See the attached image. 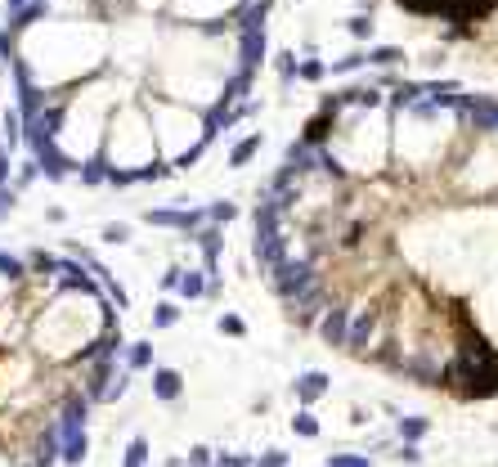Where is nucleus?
I'll return each instance as SVG.
<instances>
[{
    "mask_svg": "<svg viewBox=\"0 0 498 467\" xmlns=\"http://www.w3.org/2000/svg\"><path fill=\"white\" fill-rule=\"evenodd\" d=\"M319 279H323V274H319V265H314L310 256H296V261L287 256V261L279 265V270H270V288L279 292L283 301H296L301 292H310Z\"/></svg>",
    "mask_w": 498,
    "mask_h": 467,
    "instance_id": "obj_1",
    "label": "nucleus"
},
{
    "mask_svg": "<svg viewBox=\"0 0 498 467\" xmlns=\"http://www.w3.org/2000/svg\"><path fill=\"white\" fill-rule=\"evenodd\" d=\"M144 225L153 230H180L194 238L207 225V207H157V212H144Z\"/></svg>",
    "mask_w": 498,
    "mask_h": 467,
    "instance_id": "obj_2",
    "label": "nucleus"
},
{
    "mask_svg": "<svg viewBox=\"0 0 498 467\" xmlns=\"http://www.w3.org/2000/svg\"><path fill=\"white\" fill-rule=\"evenodd\" d=\"M458 112H463V117L472 121V130H481V135L498 130V99L494 94H463Z\"/></svg>",
    "mask_w": 498,
    "mask_h": 467,
    "instance_id": "obj_3",
    "label": "nucleus"
},
{
    "mask_svg": "<svg viewBox=\"0 0 498 467\" xmlns=\"http://www.w3.org/2000/svg\"><path fill=\"white\" fill-rule=\"evenodd\" d=\"M350 301H328V310L319 314V337L328 341V346H346L350 337Z\"/></svg>",
    "mask_w": 498,
    "mask_h": 467,
    "instance_id": "obj_4",
    "label": "nucleus"
},
{
    "mask_svg": "<svg viewBox=\"0 0 498 467\" xmlns=\"http://www.w3.org/2000/svg\"><path fill=\"white\" fill-rule=\"evenodd\" d=\"M252 256H256V265H261L265 274L279 270V265L287 261V230L283 234H256L252 238Z\"/></svg>",
    "mask_w": 498,
    "mask_h": 467,
    "instance_id": "obj_5",
    "label": "nucleus"
},
{
    "mask_svg": "<svg viewBox=\"0 0 498 467\" xmlns=\"http://www.w3.org/2000/svg\"><path fill=\"white\" fill-rule=\"evenodd\" d=\"M328 391H332V377L319 373V368H305V373H296V382H292V396H296L301 409H310L314 400H323Z\"/></svg>",
    "mask_w": 498,
    "mask_h": 467,
    "instance_id": "obj_6",
    "label": "nucleus"
},
{
    "mask_svg": "<svg viewBox=\"0 0 498 467\" xmlns=\"http://www.w3.org/2000/svg\"><path fill=\"white\" fill-rule=\"evenodd\" d=\"M377 323H381L377 310L350 314V337H346V350H350V355H368V341H372V332H377Z\"/></svg>",
    "mask_w": 498,
    "mask_h": 467,
    "instance_id": "obj_7",
    "label": "nucleus"
},
{
    "mask_svg": "<svg viewBox=\"0 0 498 467\" xmlns=\"http://www.w3.org/2000/svg\"><path fill=\"white\" fill-rule=\"evenodd\" d=\"M337 112H341V108H319V112H314V117L305 121V130H301V139H305V144L328 148L332 130H337Z\"/></svg>",
    "mask_w": 498,
    "mask_h": 467,
    "instance_id": "obj_8",
    "label": "nucleus"
},
{
    "mask_svg": "<svg viewBox=\"0 0 498 467\" xmlns=\"http://www.w3.org/2000/svg\"><path fill=\"white\" fill-rule=\"evenodd\" d=\"M194 243L203 247V261H207V274H212V288H216V279H220V247H225V234H220V225H203V230L194 234Z\"/></svg>",
    "mask_w": 498,
    "mask_h": 467,
    "instance_id": "obj_9",
    "label": "nucleus"
},
{
    "mask_svg": "<svg viewBox=\"0 0 498 467\" xmlns=\"http://www.w3.org/2000/svg\"><path fill=\"white\" fill-rule=\"evenodd\" d=\"M265 63V27H252V32H238V68H261Z\"/></svg>",
    "mask_w": 498,
    "mask_h": 467,
    "instance_id": "obj_10",
    "label": "nucleus"
},
{
    "mask_svg": "<svg viewBox=\"0 0 498 467\" xmlns=\"http://www.w3.org/2000/svg\"><path fill=\"white\" fill-rule=\"evenodd\" d=\"M59 459H63V432H59V423H50L36 436V467H54Z\"/></svg>",
    "mask_w": 498,
    "mask_h": 467,
    "instance_id": "obj_11",
    "label": "nucleus"
},
{
    "mask_svg": "<svg viewBox=\"0 0 498 467\" xmlns=\"http://www.w3.org/2000/svg\"><path fill=\"white\" fill-rule=\"evenodd\" d=\"M153 396L157 400H180L184 396V373H180V368H153Z\"/></svg>",
    "mask_w": 498,
    "mask_h": 467,
    "instance_id": "obj_12",
    "label": "nucleus"
},
{
    "mask_svg": "<svg viewBox=\"0 0 498 467\" xmlns=\"http://www.w3.org/2000/svg\"><path fill=\"white\" fill-rule=\"evenodd\" d=\"M108 382H112V359H90L85 396H90V400H103V396H108Z\"/></svg>",
    "mask_w": 498,
    "mask_h": 467,
    "instance_id": "obj_13",
    "label": "nucleus"
},
{
    "mask_svg": "<svg viewBox=\"0 0 498 467\" xmlns=\"http://www.w3.org/2000/svg\"><path fill=\"white\" fill-rule=\"evenodd\" d=\"M261 144H265V135H261V130H252L247 139H238V144H234V153H229V167H247V162L261 153Z\"/></svg>",
    "mask_w": 498,
    "mask_h": 467,
    "instance_id": "obj_14",
    "label": "nucleus"
},
{
    "mask_svg": "<svg viewBox=\"0 0 498 467\" xmlns=\"http://www.w3.org/2000/svg\"><path fill=\"white\" fill-rule=\"evenodd\" d=\"M126 368L130 373L153 368V341H126Z\"/></svg>",
    "mask_w": 498,
    "mask_h": 467,
    "instance_id": "obj_15",
    "label": "nucleus"
},
{
    "mask_svg": "<svg viewBox=\"0 0 498 467\" xmlns=\"http://www.w3.org/2000/svg\"><path fill=\"white\" fill-rule=\"evenodd\" d=\"M409 54L400 50V45H368V63L372 68H395V63H404Z\"/></svg>",
    "mask_w": 498,
    "mask_h": 467,
    "instance_id": "obj_16",
    "label": "nucleus"
},
{
    "mask_svg": "<svg viewBox=\"0 0 498 467\" xmlns=\"http://www.w3.org/2000/svg\"><path fill=\"white\" fill-rule=\"evenodd\" d=\"M207 292H212V283H207L203 270H189L184 279H180V297L184 301H198V297H207Z\"/></svg>",
    "mask_w": 498,
    "mask_h": 467,
    "instance_id": "obj_17",
    "label": "nucleus"
},
{
    "mask_svg": "<svg viewBox=\"0 0 498 467\" xmlns=\"http://www.w3.org/2000/svg\"><path fill=\"white\" fill-rule=\"evenodd\" d=\"M431 432V423H427V418H395V436H400V441H422V436Z\"/></svg>",
    "mask_w": 498,
    "mask_h": 467,
    "instance_id": "obj_18",
    "label": "nucleus"
},
{
    "mask_svg": "<svg viewBox=\"0 0 498 467\" xmlns=\"http://www.w3.org/2000/svg\"><path fill=\"white\" fill-rule=\"evenodd\" d=\"M328 68H332V77H346V72H359V68H368V50H355V54H346V59H332Z\"/></svg>",
    "mask_w": 498,
    "mask_h": 467,
    "instance_id": "obj_19",
    "label": "nucleus"
},
{
    "mask_svg": "<svg viewBox=\"0 0 498 467\" xmlns=\"http://www.w3.org/2000/svg\"><path fill=\"white\" fill-rule=\"evenodd\" d=\"M175 323H180V306H175V301H157V306H153V328H175Z\"/></svg>",
    "mask_w": 498,
    "mask_h": 467,
    "instance_id": "obj_20",
    "label": "nucleus"
},
{
    "mask_svg": "<svg viewBox=\"0 0 498 467\" xmlns=\"http://www.w3.org/2000/svg\"><path fill=\"white\" fill-rule=\"evenodd\" d=\"M372 27H377V23H372V14H363V9L346 18V32L355 36V41H372Z\"/></svg>",
    "mask_w": 498,
    "mask_h": 467,
    "instance_id": "obj_21",
    "label": "nucleus"
},
{
    "mask_svg": "<svg viewBox=\"0 0 498 467\" xmlns=\"http://www.w3.org/2000/svg\"><path fill=\"white\" fill-rule=\"evenodd\" d=\"M292 432L301 436V441H314V436H319V418H314L310 409H301V414L292 418Z\"/></svg>",
    "mask_w": 498,
    "mask_h": 467,
    "instance_id": "obj_22",
    "label": "nucleus"
},
{
    "mask_svg": "<svg viewBox=\"0 0 498 467\" xmlns=\"http://www.w3.org/2000/svg\"><path fill=\"white\" fill-rule=\"evenodd\" d=\"M121 467H148V441H144V436H135V441L126 445V459H121Z\"/></svg>",
    "mask_w": 498,
    "mask_h": 467,
    "instance_id": "obj_23",
    "label": "nucleus"
},
{
    "mask_svg": "<svg viewBox=\"0 0 498 467\" xmlns=\"http://www.w3.org/2000/svg\"><path fill=\"white\" fill-rule=\"evenodd\" d=\"M103 180H108V162L103 158H90L81 167V185H103Z\"/></svg>",
    "mask_w": 498,
    "mask_h": 467,
    "instance_id": "obj_24",
    "label": "nucleus"
},
{
    "mask_svg": "<svg viewBox=\"0 0 498 467\" xmlns=\"http://www.w3.org/2000/svg\"><path fill=\"white\" fill-rule=\"evenodd\" d=\"M323 467H372V454H328Z\"/></svg>",
    "mask_w": 498,
    "mask_h": 467,
    "instance_id": "obj_25",
    "label": "nucleus"
},
{
    "mask_svg": "<svg viewBox=\"0 0 498 467\" xmlns=\"http://www.w3.org/2000/svg\"><path fill=\"white\" fill-rule=\"evenodd\" d=\"M328 77V63L319 59H301V68H296V81H323Z\"/></svg>",
    "mask_w": 498,
    "mask_h": 467,
    "instance_id": "obj_26",
    "label": "nucleus"
},
{
    "mask_svg": "<svg viewBox=\"0 0 498 467\" xmlns=\"http://www.w3.org/2000/svg\"><path fill=\"white\" fill-rule=\"evenodd\" d=\"M27 265H32L36 274H45V279L59 274V256H50V252H32V261H27Z\"/></svg>",
    "mask_w": 498,
    "mask_h": 467,
    "instance_id": "obj_27",
    "label": "nucleus"
},
{
    "mask_svg": "<svg viewBox=\"0 0 498 467\" xmlns=\"http://www.w3.org/2000/svg\"><path fill=\"white\" fill-rule=\"evenodd\" d=\"M234 216H238L234 203H212V207H207V221H212V225H229Z\"/></svg>",
    "mask_w": 498,
    "mask_h": 467,
    "instance_id": "obj_28",
    "label": "nucleus"
},
{
    "mask_svg": "<svg viewBox=\"0 0 498 467\" xmlns=\"http://www.w3.org/2000/svg\"><path fill=\"white\" fill-rule=\"evenodd\" d=\"M216 328H220V332H229V337H247V323L238 319V314H220Z\"/></svg>",
    "mask_w": 498,
    "mask_h": 467,
    "instance_id": "obj_29",
    "label": "nucleus"
},
{
    "mask_svg": "<svg viewBox=\"0 0 498 467\" xmlns=\"http://www.w3.org/2000/svg\"><path fill=\"white\" fill-rule=\"evenodd\" d=\"M45 0H36V5H27V9H18V18H14V27H27V23H36V18H45Z\"/></svg>",
    "mask_w": 498,
    "mask_h": 467,
    "instance_id": "obj_30",
    "label": "nucleus"
},
{
    "mask_svg": "<svg viewBox=\"0 0 498 467\" xmlns=\"http://www.w3.org/2000/svg\"><path fill=\"white\" fill-rule=\"evenodd\" d=\"M126 387H130V368H126V373H117V377L108 382V396H103V405H112V400H121V396H126Z\"/></svg>",
    "mask_w": 498,
    "mask_h": 467,
    "instance_id": "obj_31",
    "label": "nucleus"
},
{
    "mask_svg": "<svg viewBox=\"0 0 498 467\" xmlns=\"http://www.w3.org/2000/svg\"><path fill=\"white\" fill-rule=\"evenodd\" d=\"M296 68H301V63H296V54H279V77H283V85L296 81Z\"/></svg>",
    "mask_w": 498,
    "mask_h": 467,
    "instance_id": "obj_32",
    "label": "nucleus"
},
{
    "mask_svg": "<svg viewBox=\"0 0 498 467\" xmlns=\"http://www.w3.org/2000/svg\"><path fill=\"white\" fill-rule=\"evenodd\" d=\"M216 463V454L207 450V445H194V450H189V467H212Z\"/></svg>",
    "mask_w": 498,
    "mask_h": 467,
    "instance_id": "obj_33",
    "label": "nucleus"
},
{
    "mask_svg": "<svg viewBox=\"0 0 498 467\" xmlns=\"http://www.w3.org/2000/svg\"><path fill=\"white\" fill-rule=\"evenodd\" d=\"M252 467H287V450H265Z\"/></svg>",
    "mask_w": 498,
    "mask_h": 467,
    "instance_id": "obj_34",
    "label": "nucleus"
},
{
    "mask_svg": "<svg viewBox=\"0 0 498 467\" xmlns=\"http://www.w3.org/2000/svg\"><path fill=\"white\" fill-rule=\"evenodd\" d=\"M395 459H400V463H409V467H413V463H422V450H418V445H413V441H400V454H395Z\"/></svg>",
    "mask_w": 498,
    "mask_h": 467,
    "instance_id": "obj_35",
    "label": "nucleus"
},
{
    "mask_svg": "<svg viewBox=\"0 0 498 467\" xmlns=\"http://www.w3.org/2000/svg\"><path fill=\"white\" fill-rule=\"evenodd\" d=\"M126 238H130V225H103V243H126Z\"/></svg>",
    "mask_w": 498,
    "mask_h": 467,
    "instance_id": "obj_36",
    "label": "nucleus"
},
{
    "mask_svg": "<svg viewBox=\"0 0 498 467\" xmlns=\"http://www.w3.org/2000/svg\"><path fill=\"white\" fill-rule=\"evenodd\" d=\"M180 279H184V270H166L162 274V292H180Z\"/></svg>",
    "mask_w": 498,
    "mask_h": 467,
    "instance_id": "obj_37",
    "label": "nucleus"
},
{
    "mask_svg": "<svg viewBox=\"0 0 498 467\" xmlns=\"http://www.w3.org/2000/svg\"><path fill=\"white\" fill-rule=\"evenodd\" d=\"M9 180V153H0V185Z\"/></svg>",
    "mask_w": 498,
    "mask_h": 467,
    "instance_id": "obj_38",
    "label": "nucleus"
},
{
    "mask_svg": "<svg viewBox=\"0 0 498 467\" xmlns=\"http://www.w3.org/2000/svg\"><path fill=\"white\" fill-rule=\"evenodd\" d=\"M9 207H14V194H0V216H5Z\"/></svg>",
    "mask_w": 498,
    "mask_h": 467,
    "instance_id": "obj_39",
    "label": "nucleus"
},
{
    "mask_svg": "<svg viewBox=\"0 0 498 467\" xmlns=\"http://www.w3.org/2000/svg\"><path fill=\"white\" fill-rule=\"evenodd\" d=\"M9 5H23V0H9Z\"/></svg>",
    "mask_w": 498,
    "mask_h": 467,
    "instance_id": "obj_40",
    "label": "nucleus"
}]
</instances>
